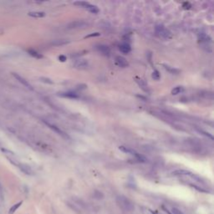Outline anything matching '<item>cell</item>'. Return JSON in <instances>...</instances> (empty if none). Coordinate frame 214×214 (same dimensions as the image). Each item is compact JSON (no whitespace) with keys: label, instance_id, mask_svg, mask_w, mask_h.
Wrapping results in <instances>:
<instances>
[{"label":"cell","instance_id":"6da1fadb","mask_svg":"<svg viewBox=\"0 0 214 214\" xmlns=\"http://www.w3.org/2000/svg\"><path fill=\"white\" fill-rule=\"evenodd\" d=\"M116 203L120 208L125 212H131L135 208L133 203L125 196H118L116 198Z\"/></svg>","mask_w":214,"mask_h":214},{"label":"cell","instance_id":"7a4b0ae2","mask_svg":"<svg viewBox=\"0 0 214 214\" xmlns=\"http://www.w3.org/2000/svg\"><path fill=\"white\" fill-rule=\"evenodd\" d=\"M156 33L157 34V35H159L160 37H162L165 39H172V33L167 29V28H165V26H163L162 24H159L156 26Z\"/></svg>","mask_w":214,"mask_h":214},{"label":"cell","instance_id":"3957f363","mask_svg":"<svg viewBox=\"0 0 214 214\" xmlns=\"http://www.w3.org/2000/svg\"><path fill=\"white\" fill-rule=\"evenodd\" d=\"M119 149H120V151H121L122 152H124V153L130 154V155L134 156V157H136V159H137L138 161H140V162H145V161H146V158H145V157H143V156H141V154L137 153V152H136L135 150H133V149H131V148H129V147H126V146H120Z\"/></svg>","mask_w":214,"mask_h":214},{"label":"cell","instance_id":"277c9868","mask_svg":"<svg viewBox=\"0 0 214 214\" xmlns=\"http://www.w3.org/2000/svg\"><path fill=\"white\" fill-rule=\"evenodd\" d=\"M88 23H86L84 20H75L69 23L67 25V29H85L88 26Z\"/></svg>","mask_w":214,"mask_h":214},{"label":"cell","instance_id":"5b68a950","mask_svg":"<svg viewBox=\"0 0 214 214\" xmlns=\"http://www.w3.org/2000/svg\"><path fill=\"white\" fill-rule=\"evenodd\" d=\"M9 162H11L14 165H15L16 167H18L19 168V170H20L22 172H24V174H26V175H29V176H31L34 174V172H33V170H32V168L29 165H27V164H24V163H19V162H12L9 160Z\"/></svg>","mask_w":214,"mask_h":214},{"label":"cell","instance_id":"8992f818","mask_svg":"<svg viewBox=\"0 0 214 214\" xmlns=\"http://www.w3.org/2000/svg\"><path fill=\"white\" fill-rule=\"evenodd\" d=\"M12 75H13V76L15 78V79H17V80H18L19 83L22 84H23L24 87H26L27 89H30V90H34V88H33V86L31 85V84L29 83V82L26 79H24V77H22L20 74L13 72V73H12Z\"/></svg>","mask_w":214,"mask_h":214},{"label":"cell","instance_id":"52a82bcc","mask_svg":"<svg viewBox=\"0 0 214 214\" xmlns=\"http://www.w3.org/2000/svg\"><path fill=\"white\" fill-rule=\"evenodd\" d=\"M88 65H89L88 61L86 59H79L74 63V67L75 69H86L88 67Z\"/></svg>","mask_w":214,"mask_h":214},{"label":"cell","instance_id":"ba28073f","mask_svg":"<svg viewBox=\"0 0 214 214\" xmlns=\"http://www.w3.org/2000/svg\"><path fill=\"white\" fill-rule=\"evenodd\" d=\"M44 123H45V124H46V125H47L48 126H49V128L52 130V131H54V132H56V133L59 134V136H63V137H64V138H69L68 135H67V134H65V133H64L62 130H60V129H59V127H57L56 125H53V124H50V123H49V122H46L45 120H44Z\"/></svg>","mask_w":214,"mask_h":214},{"label":"cell","instance_id":"9c48e42d","mask_svg":"<svg viewBox=\"0 0 214 214\" xmlns=\"http://www.w3.org/2000/svg\"><path fill=\"white\" fill-rule=\"evenodd\" d=\"M115 62L120 67H122V68H125V67L129 66V63L126 60V59L120 55H118L115 57Z\"/></svg>","mask_w":214,"mask_h":214},{"label":"cell","instance_id":"30bf717a","mask_svg":"<svg viewBox=\"0 0 214 214\" xmlns=\"http://www.w3.org/2000/svg\"><path fill=\"white\" fill-rule=\"evenodd\" d=\"M96 49L97 50L99 51V53H101L104 56H109L110 54V48L108 47L107 45H104V44H99L96 46Z\"/></svg>","mask_w":214,"mask_h":214},{"label":"cell","instance_id":"8fae6325","mask_svg":"<svg viewBox=\"0 0 214 214\" xmlns=\"http://www.w3.org/2000/svg\"><path fill=\"white\" fill-rule=\"evenodd\" d=\"M59 96H61V97H64V98H69V99H79V95L74 92H70V91H68V92H60L58 94Z\"/></svg>","mask_w":214,"mask_h":214},{"label":"cell","instance_id":"7c38bea8","mask_svg":"<svg viewBox=\"0 0 214 214\" xmlns=\"http://www.w3.org/2000/svg\"><path fill=\"white\" fill-rule=\"evenodd\" d=\"M119 50L123 54H129L131 52V45L128 43H122L119 45Z\"/></svg>","mask_w":214,"mask_h":214},{"label":"cell","instance_id":"4fadbf2b","mask_svg":"<svg viewBox=\"0 0 214 214\" xmlns=\"http://www.w3.org/2000/svg\"><path fill=\"white\" fill-rule=\"evenodd\" d=\"M135 79H136V82L138 84V85L140 86V88H141L142 90H144L145 92H149L148 85H147V84H146L142 79L138 78V77H136Z\"/></svg>","mask_w":214,"mask_h":214},{"label":"cell","instance_id":"5bb4252c","mask_svg":"<svg viewBox=\"0 0 214 214\" xmlns=\"http://www.w3.org/2000/svg\"><path fill=\"white\" fill-rule=\"evenodd\" d=\"M172 174L175 176H189V177H192V175L193 173H192L188 170H177V171L173 172Z\"/></svg>","mask_w":214,"mask_h":214},{"label":"cell","instance_id":"9a60e30c","mask_svg":"<svg viewBox=\"0 0 214 214\" xmlns=\"http://www.w3.org/2000/svg\"><path fill=\"white\" fill-rule=\"evenodd\" d=\"M69 43V39H55L52 42L53 45L54 46H62V45H65Z\"/></svg>","mask_w":214,"mask_h":214},{"label":"cell","instance_id":"2e32d148","mask_svg":"<svg viewBox=\"0 0 214 214\" xmlns=\"http://www.w3.org/2000/svg\"><path fill=\"white\" fill-rule=\"evenodd\" d=\"M162 65H163V67L165 68V69H167L169 73L172 74H177L180 73V70H179V69L174 68V67H172V66H170V65H168V64H163Z\"/></svg>","mask_w":214,"mask_h":214},{"label":"cell","instance_id":"e0dca14e","mask_svg":"<svg viewBox=\"0 0 214 214\" xmlns=\"http://www.w3.org/2000/svg\"><path fill=\"white\" fill-rule=\"evenodd\" d=\"M29 16L33 17V18H36V19H40V18H44L45 16V13L44 12H39V11L29 12Z\"/></svg>","mask_w":214,"mask_h":214},{"label":"cell","instance_id":"ac0fdd59","mask_svg":"<svg viewBox=\"0 0 214 214\" xmlns=\"http://www.w3.org/2000/svg\"><path fill=\"white\" fill-rule=\"evenodd\" d=\"M28 53H29V55H31L32 57L35 58V59H42L43 58V55H42L40 53H39L36 50L33 49H28Z\"/></svg>","mask_w":214,"mask_h":214},{"label":"cell","instance_id":"d6986e66","mask_svg":"<svg viewBox=\"0 0 214 214\" xmlns=\"http://www.w3.org/2000/svg\"><path fill=\"white\" fill-rule=\"evenodd\" d=\"M86 9L89 11L90 13H92V14H98L99 11V9L96 6L93 5V4H89L88 6L86 7Z\"/></svg>","mask_w":214,"mask_h":214},{"label":"cell","instance_id":"ffe728a7","mask_svg":"<svg viewBox=\"0 0 214 214\" xmlns=\"http://www.w3.org/2000/svg\"><path fill=\"white\" fill-rule=\"evenodd\" d=\"M23 203V202L21 201V202H19V203H17L16 204H14V206H12L9 209V214H14L15 213L16 211H17V209L19 208V207H20L21 205Z\"/></svg>","mask_w":214,"mask_h":214},{"label":"cell","instance_id":"44dd1931","mask_svg":"<svg viewBox=\"0 0 214 214\" xmlns=\"http://www.w3.org/2000/svg\"><path fill=\"white\" fill-rule=\"evenodd\" d=\"M183 90H184V89H183V86H177V87H175L174 89H172V94H173V95H177V94L183 92Z\"/></svg>","mask_w":214,"mask_h":214},{"label":"cell","instance_id":"7402d4cb","mask_svg":"<svg viewBox=\"0 0 214 214\" xmlns=\"http://www.w3.org/2000/svg\"><path fill=\"white\" fill-rule=\"evenodd\" d=\"M89 3L88 2H85V1H77V2H74V4L78 7H81V8H84V9H86V7L88 6Z\"/></svg>","mask_w":214,"mask_h":214},{"label":"cell","instance_id":"603a6c76","mask_svg":"<svg viewBox=\"0 0 214 214\" xmlns=\"http://www.w3.org/2000/svg\"><path fill=\"white\" fill-rule=\"evenodd\" d=\"M39 79H40L41 82L48 84H54V81H53L52 79L49 78H47V77H40Z\"/></svg>","mask_w":214,"mask_h":214},{"label":"cell","instance_id":"cb8c5ba5","mask_svg":"<svg viewBox=\"0 0 214 214\" xmlns=\"http://www.w3.org/2000/svg\"><path fill=\"white\" fill-rule=\"evenodd\" d=\"M152 78L154 79L155 80H159L161 79V74L159 73V71L157 69H155L153 72H152Z\"/></svg>","mask_w":214,"mask_h":214},{"label":"cell","instance_id":"d4e9b609","mask_svg":"<svg viewBox=\"0 0 214 214\" xmlns=\"http://www.w3.org/2000/svg\"><path fill=\"white\" fill-rule=\"evenodd\" d=\"M94 198L96 199H102L104 198V195L99 191H95L94 193Z\"/></svg>","mask_w":214,"mask_h":214},{"label":"cell","instance_id":"484cf974","mask_svg":"<svg viewBox=\"0 0 214 214\" xmlns=\"http://www.w3.org/2000/svg\"><path fill=\"white\" fill-rule=\"evenodd\" d=\"M97 36H100V34L98 33V32H95V33H92L90 34H88L86 36L84 37V39H87V38H91V37H97Z\"/></svg>","mask_w":214,"mask_h":214},{"label":"cell","instance_id":"4316f807","mask_svg":"<svg viewBox=\"0 0 214 214\" xmlns=\"http://www.w3.org/2000/svg\"><path fill=\"white\" fill-rule=\"evenodd\" d=\"M172 213L173 214H184L180 209L177 208H173L172 209Z\"/></svg>","mask_w":214,"mask_h":214},{"label":"cell","instance_id":"83f0119b","mask_svg":"<svg viewBox=\"0 0 214 214\" xmlns=\"http://www.w3.org/2000/svg\"><path fill=\"white\" fill-rule=\"evenodd\" d=\"M58 59H59V60L60 62H65V61H66V59H67L66 56H65V55H63V54L59 55Z\"/></svg>","mask_w":214,"mask_h":214},{"label":"cell","instance_id":"f1b7e54d","mask_svg":"<svg viewBox=\"0 0 214 214\" xmlns=\"http://www.w3.org/2000/svg\"><path fill=\"white\" fill-rule=\"evenodd\" d=\"M1 151L3 152H4V153H6V154H9V155H12V156H14V153L13 152H11V151H9V150H7V149H4V148H2L1 149Z\"/></svg>","mask_w":214,"mask_h":214}]
</instances>
